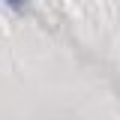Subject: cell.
Masks as SVG:
<instances>
[{
  "mask_svg": "<svg viewBox=\"0 0 120 120\" xmlns=\"http://www.w3.org/2000/svg\"><path fill=\"white\" fill-rule=\"evenodd\" d=\"M6 3H9L12 9H24V3H27V0H6Z\"/></svg>",
  "mask_w": 120,
  "mask_h": 120,
  "instance_id": "6da1fadb",
  "label": "cell"
}]
</instances>
